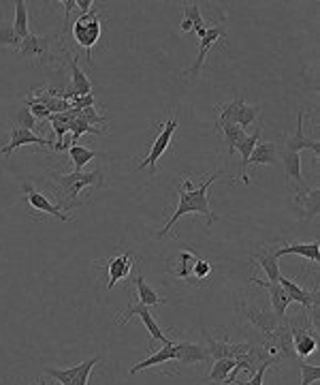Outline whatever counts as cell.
Masks as SVG:
<instances>
[{"label":"cell","mask_w":320,"mask_h":385,"mask_svg":"<svg viewBox=\"0 0 320 385\" xmlns=\"http://www.w3.org/2000/svg\"><path fill=\"white\" fill-rule=\"evenodd\" d=\"M73 109H86V107H94L97 105V99H94V95H86V97H77L71 101Z\"/></svg>","instance_id":"41"},{"label":"cell","mask_w":320,"mask_h":385,"mask_svg":"<svg viewBox=\"0 0 320 385\" xmlns=\"http://www.w3.org/2000/svg\"><path fill=\"white\" fill-rule=\"evenodd\" d=\"M246 103L243 101V97L239 95V97H235L231 103H222V105H216L214 109L218 112V120H216V124H235V120H237V114H239V109H241V105Z\"/></svg>","instance_id":"30"},{"label":"cell","mask_w":320,"mask_h":385,"mask_svg":"<svg viewBox=\"0 0 320 385\" xmlns=\"http://www.w3.org/2000/svg\"><path fill=\"white\" fill-rule=\"evenodd\" d=\"M22 145H41V148H53V141L36 135L28 128H20V126H11V137H9V143L0 148V154L9 156L11 152H15L17 148H22Z\"/></svg>","instance_id":"16"},{"label":"cell","mask_w":320,"mask_h":385,"mask_svg":"<svg viewBox=\"0 0 320 385\" xmlns=\"http://www.w3.org/2000/svg\"><path fill=\"white\" fill-rule=\"evenodd\" d=\"M169 362H173V342H171V345H164L160 351H152L143 362H139V364H135V366H130L128 373H130V375H137V373H141V371L154 369V366H162V364H169Z\"/></svg>","instance_id":"25"},{"label":"cell","mask_w":320,"mask_h":385,"mask_svg":"<svg viewBox=\"0 0 320 385\" xmlns=\"http://www.w3.org/2000/svg\"><path fill=\"white\" fill-rule=\"evenodd\" d=\"M227 39V28L224 26H214V28H207L205 36L203 39H199V56L197 60L193 62L190 69H186L182 75L184 78H201V71H203V65H205V58H207V54H210V49L218 43V41H224Z\"/></svg>","instance_id":"10"},{"label":"cell","mask_w":320,"mask_h":385,"mask_svg":"<svg viewBox=\"0 0 320 385\" xmlns=\"http://www.w3.org/2000/svg\"><path fill=\"white\" fill-rule=\"evenodd\" d=\"M265 351L273 358V360H297V353L293 349V338H291V325L288 319L280 321L275 332L267 336V342L262 345Z\"/></svg>","instance_id":"7"},{"label":"cell","mask_w":320,"mask_h":385,"mask_svg":"<svg viewBox=\"0 0 320 385\" xmlns=\"http://www.w3.org/2000/svg\"><path fill=\"white\" fill-rule=\"evenodd\" d=\"M280 156H282V163H284V172H286V176L291 180V185L297 191V197L306 195L310 191V187L306 185L304 174H301V154L293 152V150H286V148H282V145H280Z\"/></svg>","instance_id":"17"},{"label":"cell","mask_w":320,"mask_h":385,"mask_svg":"<svg viewBox=\"0 0 320 385\" xmlns=\"http://www.w3.org/2000/svg\"><path fill=\"white\" fill-rule=\"evenodd\" d=\"M237 310L239 313L246 317L256 329H260L262 334L269 336L275 332V327H278V319L273 315V310L271 308H262V306H254V304H246V302H239L237 304Z\"/></svg>","instance_id":"11"},{"label":"cell","mask_w":320,"mask_h":385,"mask_svg":"<svg viewBox=\"0 0 320 385\" xmlns=\"http://www.w3.org/2000/svg\"><path fill=\"white\" fill-rule=\"evenodd\" d=\"M24 193H26V201H28V206L32 212H39V214H47V216H53V218H58V221L66 223L69 221V214L60 208V206H56L49 201L47 195L39 193L32 185H24Z\"/></svg>","instance_id":"14"},{"label":"cell","mask_w":320,"mask_h":385,"mask_svg":"<svg viewBox=\"0 0 320 385\" xmlns=\"http://www.w3.org/2000/svg\"><path fill=\"white\" fill-rule=\"evenodd\" d=\"M258 116H260V105H246V103H243L241 109H239V114H237L235 124H237L239 128H243V131H246V128L252 126V122H254Z\"/></svg>","instance_id":"35"},{"label":"cell","mask_w":320,"mask_h":385,"mask_svg":"<svg viewBox=\"0 0 320 385\" xmlns=\"http://www.w3.org/2000/svg\"><path fill=\"white\" fill-rule=\"evenodd\" d=\"M304 116L306 112L297 114V128L293 135H282V148L293 150V152H301V150H312L316 154V159L320 156V143L316 139H310L304 133Z\"/></svg>","instance_id":"15"},{"label":"cell","mask_w":320,"mask_h":385,"mask_svg":"<svg viewBox=\"0 0 320 385\" xmlns=\"http://www.w3.org/2000/svg\"><path fill=\"white\" fill-rule=\"evenodd\" d=\"M135 253L130 250H124V253H118L114 257H109V259H105V270H107V283L105 287L107 289H114V285H118L120 281H124L130 270H133L135 266Z\"/></svg>","instance_id":"12"},{"label":"cell","mask_w":320,"mask_h":385,"mask_svg":"<svg viewBox=\"0 0 320 385\" xmlns=\"http://www.w3.org/2000/svg\"><path fill=\"white\" fill-rule=\"evenodd\" d=\"M260 128H262V122L260 126L256 128V131L252 135H246L241 139V143L235 148V152L241 154V163H239V180L241 185H250V176H248V161H250V154L254 150V145L258 143V137H260Z\"/></svg>","instance_id":"21"},{"label":"cell","mask_w":320,"mask_h":385,"mask_svg":"<svg viewBox=\"0 0 320 385\" xmlns=\"http://www.w3.org/2000/svg\"><path fill=\"white\" fill-rule=\"evenodd\" d=\"M235 381H237V373L233 360H214L210 375L203 379V383H216V385H233Z\"/></svg>","instance_id":"20"},{"label":"cell","mask_w":320,"mask_h":385,"mask_svg":"<svg viewBox=\"0 0 320 385\" xmlns=\"http://www.w3.org/2000/svg\"><path fill=\"white\" fill-rule=\"evenodd\" d=\"M135 285H137V302H139V304H143V306H147V308H149V306L160 308V306L167 302L156 289H152V287H149V285L145 283V279L141 277V274L135 279Z\"/></svg>","instance_id":"27"},{"label":"cell","mask_w":320,"mask_h":385,"mask_svg":"<svg viewBox=\"0 0 320 385\" xmlns=\"http://www.w3.org/2000/svg\"><path fill=\"white\" fill-rule=\"evenodd\" d=\"M158 128H160V131H158L154 143L149 145L147 156L137 165V172L149 167V174H152V176L156 174V163H158L160 156L167 152L169 145H171V137H173V133H175V128H177V112H175V109H171V114H169V118H167L162 124H158Z\"/></svg>","instance_id":"5"},{"label":"cell","mask_w":320,"mask_h":385,"mask_svg":"<svg viewBox=\"0 0 320 385\" xmlns=\"http://www.w3.org/2000/svg\"><path fill=\"white\" fill-rule=\"evenodd\" d=\"M275 255H278V259L282 255H301V257H306L308 261L318 264L320 261V246L316 240L314 242H293V244H282L275 250Z\"/></svg>","instance_id":"23"},{"label":"cell","mask_w":320,"mask_h":385,"mask_svg":"<svg viewBox=\"0 0 320 385\" xmlns=\"http://www.w3.org/2000/svg\"><path fill=\"white\" fill-rule=\"evenodd\" d=\"M20 43H22V39H20V34L15 32L13 24H0V45L17 49Z\"/></svg>","instance_id":"36"},{"label":"cell","mask_w":320,"mask_h":385,"mask_svg":"<svg viewBox=\"0 0 320 385\" xmlns=\"http://www.w3.org/2000/svg\"><path fill=\"white\" fill-rule=\"evenodd\" d=\"M216 131L222 135V141H224V145H227V152L229 154H233L235 152V148L241 143V139L246 137V131H243V128H239L237 124H216Z\"/></svg>","instance_id":"28"},{"label":"cell","mask_w":320,"mask_h":385,"mask_svg":"<svg viewBox=\"0 0 320 385\" xmlns=\"http://www.w3.org/2000/svg\"><path fill=\"white\" fill-rule=\"evenodd\" d=\"M273 364H275V362H265V364H260L258 369H256V373L250 375L248 381H235L233 385H262V383H265V373H267V369H269V366H273Z\"/></svg>","instance_id":"39"},{"label":"cell","mask_w":320,"mask_h":385,"mask_svg":"<svg viewBox=\"0 0 320 385\" xmlns=\"http://www.w3.org/2000/svg\"><path fill=\"white\" fill-rule=\"evenodd\" d=\"M212 274V264L205 259H197L195 268H193V281L195 287H203V281H207V277Z\"/></svg>","instance_id":"37"},{"label":"cell","mask_w":320,"mask_h":385,"mask_svg":"<svg viewBox=\"0 0 320 385\" xmlns=\"http://www.w3.org/2000/svg\"><path fill=\"white\" fill-rule=\"evenodd\" d=\"M36 385H47V383H45V379H39V381H36Z\"/></svg>","instance_id":"44"},{"label":"cell","mask_w":320,"mask_h":385,"mask_svg":"<svg viewBox=\"0 0 320 385\" xmlns=\"http://www.w3.org/2000/svg\"><path fill=\"white\" fill-rule=\"evenodd\" d=\"M248 283H250V285H258V287H262V289L269 291L273 315H275L278 321H284L291 300H288V296L284 293V289H282V285H280V283H271V281H260V279H256V277H250Z\"/></svg>","instance_id":"18"},{"label":"cell","mask_w":320,"mask_h":385,"mask_svg":"<svg viewBox=\"0 0 320 385\" xmlns=\"http://www.w3.org/2000/svg\"><path fill=\"white\" fill-rule=\"evenodd\" d=\"M220 176H222V172L218 170V172H214L210 178H207V180H203L199 187H195L193 180L188 178V176L177 178L175 187H177V193H180V204H177L175 212H173V216L169 218V223L156 233V237L169 235V233H171V229H173V225L180 221V218H182L184 214H190V212L205 214L207 227H210L214 221H218V216H216V214L212 212V208H210V197H207V189H210V187L214 185V180H218Z\"/></svg>","instance_id":"1"},{"label":"cell","mask_w":320,"mask_h":385,"mask_svg":"<svg viewBox=\"0 0 320 385\" xmlns=\"http://www.w3.org/2000/svg\"><path fill=\"white\" fill-rule=\"evenodd\" d=\"M278 161V143L273 141H258L250 154L248 167L250 165H275Z\"/></svg>","instance_id":"26"},{"label":"cell","mask_w":320,"mask_h":385,"mask_svg":"<svg viewBox=\"0 0 320 385\" xmlns=\"http://www.w3.org/2000/svg\"><path fill=\"white\" fill-rule=\"evenodd\" d=\"M51 182L58 191V201L60 208L71 214L77 206H82V201L77 199L79 193L88 187L103 185V174L101 172H73V174H49Z\"/></svg>","instance_id":"2"},{"label":"cell","mask_w":320,"mask_h":385,"mask_svg":"<svg viewBox=\"0 0 320 385\" xmlns=\"http://www.w3.org/2000/svg\"><path fill=\"white\" fill-rule=\"evenodd\" d=\"M291 338H293V349L297 358H308L316 351L318 345V323L316 315H295L291 321Z\"/></svg>","instance_id":"3"},{"label":"cell","mask_w":320,"mask_h":385,"mask_svg":"<svg viewBox=\"0 0 320 385\" xmlns=\"http://www.w3.org/2000/svg\"><path fill=\"white\" fill-rule=\"evenodd\" d=\"M250 259H252L262 272H265L267 281L278 283V279H280V266H278V255H275V250H271V248L256 250V253L250 255Z\"/></svg>","instance_id":"22"},{"label":"cell","mask_w":320,"mask_h":385,"mask_svg":"<svg viewBox=\"0 0 320 385\" xmlns=\"http://www.w3.org/2000/svg\"><path fill=\"white\" fill-rule=\"evenodd\" d=\"M182 11H184V22L190 24L193 30L197 32L199 39H203L205 32H207V28H205L207 24H205V20H203V15H201L199 3H184V5H182Z\"/></svg>","instance_id":"29"},{"label":"cell","mask_w":320,"mask_h":385,"mask_svg":"<svg viewBox=\"0 0 320 385\" xmlns=\"http://www.w3.org/2000/svg\"><path fill=\"white\" fill-rule=\"evenodd\" d=\"M71 32H73V36H75V43L82 45V47L86 49V58L92 60V47L101 41V32H103L99 13H97V11L82 13V15L77 17V20L73 22Z\"/></svg>","instance_id":"4"},{"label":"cell","mask_w":320,"mask_h":385,"mask_svg":"<svg viewBox=\"0 0 320 385\" xmlns=\"http://www.w3.org/2000/svg\"><path fill=\"white\" fill-rule=\"evenodd\" d=\"M11 126H20V128H28V131H36V120L34 116L30 114V109L28 105H22V107H17L15 112L11 114Z\"/></svg>","instance_id":"34"},{"label":"cell","mask_w":320,"mask_h":385,"mask_svg":"<svg viewBox=\"0 0 320 385\" xmlns=\"http://www.w3.org/2000/svg\"><path fill=\"white\" fill-rule=\"evenodd\" d=\"M92 7H94V3H92V0H77V9H79L82 13H88V11H92Z\"/></svg>","instance_id":"43"},{"label":"cell","mask_w":320,"mask_h":385,"mask_svg":"<svg viewBox=\"0 0 320 385\" xmlns=\"http://www.w3.org/2000/svg\"><path fill=\"white\" fill-rule=\"evenodd\" d=\"M320 381V369L314 364L301 362V385H312Z\"/></svg>","instance_id":"38"},{"label":"cell","mask_w":320,"mask_h":385,"mask_svg":"<svg viewBox=\"0 0 320 385\" xmlns=\"http://www.w3.org/2000/svg\"><path fill=\"white\" fill-rule=\"evenodd\" d=\"M299 212L304 214L306 218H314L318 214V201H320V189H310L306 195L295 197Z\"/></svg>","instance_id":"31"},{"label":"cell","mask_w":320,"mask_h":385,"mask_svg":"<svg viewBox=\"0 0 320 385\" xmlns=\"http://www.w3.org/2000/svg\"><path fill=\"white\" fill-rule=\"evenodd\" d=\"M24 105H28V109H30V114L34 116V120H47L51 114L47 112V107L45 105H41V103H24Z\"/></svg>","instance_id":"40"},{"label":"cell","mask_w":320,"mask_h":385,"mask_svg":"<svg viewBox=\"0 0 320 385\" xmlns=\"http://www.w3.org/2000/svg\"><path fill=\"white\" fill-rule=\"evenodd\" d=\"M17 54H20L22 58L30 60L32 65L36 67H43V65H49L53 54H51V43L45 36H39V34H28L26 39H22L20 47H17Z\"/></svg>","instance_id":"8"},{"label":"cell","mask_w":320,"mask_h":385,"mask_svg":"<svg viewBox=\"0 0 320 385\" xmlns=\"http://www.w3.org/2000/svg\"><path fill=\"white\" fill-rule=\"evenodd\" d=\"M207 360H212L210 349L195 342H173V362L182 366H190V364H203Z\"/></svg>","instance_id":"19"},{"label":"cell","mask_w":320,"mask_h":385,"mask_svg":"<svg viewBox=\"0 0 320 385\" xmlns=\"http://www.w3.org/2000/svg\"><path fill=\"white\" fill-rule=\"evenodd\" d=\"M13 28L20 34V39H26L30 34V26H28V9L24 0H17L15 3V17H13Z\"/></svg>","instance_id":"33"},{"label":"cell","mask_w":320,"mask_h":385,"mask_svg":"<svg viewBox=\"0 0 320 385\" xmlns=\"http://www.w3.org/2000/svg\"><path fill=\"white\" fill-rule=\"evenodd\" d=\"M101 364V358H90L73 369H45V375L56 379L60 385H88L90 373L94 371V366Z\"/></svg>","instance_id":"9"},{"label":"cell","mask_w":320,"mask_h":385,"mask_svg":"<svg viewBox=\"0 0 320 385\" xmlns=\"http://www.w3.org/2000/svg\"><path fill=\"white\" fill-rule=\"evenodd\" d=\"M69 156L75 165V172H84L86 165L92 161V159H97L99 152H94L90 148H86V145H79V143H73L71 148H69Z\"/></svg>","instance_id":"32"},{"label":"cell","mask_w":320,"mask_h":385,"mask_svg":"<svg viewBox=\"0 0 320 385\" xmlns=\"http://www.w3.org/2000/svg\"><path fill=\"white\" fill-rule=\"evenodd\" d=\"M133 317H139L141 319V323L147 327V334H149V347H147V351H152V347H154V342H162V345H171L173 340L171 338H167L164 336V329L158 325V321L152 317V313H149V308L147 306H143V304H139V302H135V304H130L124 313H120L118 315V323L120 325H124V323H128Z\"/></svg>","instance_id":"6"},{"label":"cell","mask_w":320,"mask_h":385,"mask_svg":"<svg viewBox=\"0 0 320 385\" xmlns=\"http://www.w3.org/2000/svg\"><path fill=\"white\" fill-rule=\"evenodd\" d=\"M197 259H199V257H195L190 250H182L177 255V259L171 264V268H169V270H171V274H175V279H180L182 283L195 285V281H193V268H195Z\"/></svg>","instance_id":"24"},{"label":"cell","mask_w":320,"mask_h":385,"mask_svg":"<svg viewBox=\"0 0 320 385\" xmlns=\"http://www.w3.org/2000/svg\"><path fill=\"white\" fill-rule=\"evenodd\" d=\"M278 283L282 285V289H284V293L288 296V300L291 302H297V304H301L310 315H316L318 313V291L314 289V291H308L306 287H301V285H297L295 281H291V279H286L284 274H280V279H278Z\"/></svg>","instance_id":"13"},{"label":"cell","mask_w":320,"mask_h":385,"mask_svg":"<svg viewBox=\"0 0 320 385\" xmlns=\"http://www.w3.org/2000/svg\"><path fill=\"white\" fill-rule=\"evenodd\" d=\"M62 9H64V26H69V15L73 9H77V0H62Z\"/></svg>","instance_id":"42"}]
</instances>
